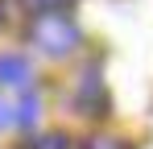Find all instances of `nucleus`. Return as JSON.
<instances>
[{"mask_svg":"<svg viewBox=\"0 0 153 149\" xmlns=\"http://www.w3.org/2000/svg\"><path fill=\"white\" fill-rule=\"evenodd\" d=\"M29 37L37 42V50H46L50 58H66V54H75L79 50V25L66 17V13H58V8H46V13H37L33 25H29Z\"/></svg>","mask_w":153,"mask_h":149,"instance_id":"obj_1","label":"nucleus"},{"mask_svg":"<svg viewBox=\"0 0 153 149\" xmlns=\"http://www.w3.org/2000/svg\"><path fill=\"white\" fill-rule=\"evenodd\" d=\"M0 83L4 87H29V62L21 54H0Z\"/></svg>","mask_w":153,"mask_h":149,"instance_id":"obj_2","label":"nucleus"},{"mask_svg":"<svg viewBox=\"0 0 153 149\" xmlns=\"http://www.w3.org/2000/svg\"><path fill=\"white\" fill-rule=\"evenodd\" d=\"M37 112H42V108H37V95H25V99H17V104H13V124L29 128V124L37 120Z\"/></svg>","mask_w":153,"mask_h":149,"instance_id":"obj_3","label":"nucleus"},{"mask_svg":"<svg viewBox=\"0 0 153 149\" xmlns=\"http://www.w3.org/2000/svg\"><path fill=\"white\" fill-rule=\"evenodd\" d=\"M83 149H132V145H128V141H120V137L100 133V137H87V141H83Z\"/></svg>","mask_w":153,"mask_h":149,"instance_id":"obj_4","label":"nucleus"},{"mask_svg":"<svg viewBox=\"0 0 153 149\" xmlns=\"http://www.w3.org/2000/svg\"><path fill=\"white\" fill-rule=\"evenodd\" d=\"M29 149H71V141H66L62 133H46V137H33Z\"/></svg>","mask_w":153,"mask_h":149,"instance_id":"obj_5","label":"nucleus"},{"mask_svg":"<svg viewBox=\"0 0 153 149\" xmlns=\"http://www.w3.org/2000/svg\"><path fill=\"white\" fill-rule=\"evenodd\" d=\"M8 124H13V104L0 99V128H8Z\"/></svg>","mask_w":153,"mask_h":149,"instance_id":"obj_6","label":"nucleus"},{"mask_svg":"<svg viewBox=\"0 0 153 149\" xmlns=\"http://www.w3.org/2000/svg\"><path fill=\"white\" fill-rule=\"evenodd\" d=\"M37 4H46V8H62L66 0H37Z\"/></svg>","mask_w":153,"mask_h":149,"instance_id":"obj_7","label":"nucleus"}]
</instances>
